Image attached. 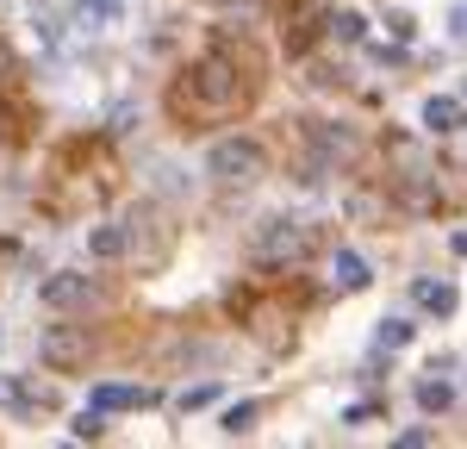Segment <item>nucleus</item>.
<instances>
[{
  "mask_svg": "<svg viewBox=\"0 0 467 449\" xmlns=\"http://www.w3.org/2000/svg\"><path fill=\"white\" fill-rule=\"evenodd\" d=\"M418 406H424V412H449V406H455V387H449L442 374H436V381H418Z\"/></svg>",
  "mask_w": 467,
  "mask_h": 449,
  "instance_id": "17",
  "label": "nucleus"
},
{
  "mask_svg": "<svg viewBox=\"0 0 467 449\" xmlns=\"http://www.w3.org/2000/svg\"><path fill=\"white\" fill-rule=\"evenodd\" d=\"M387 32L405 44V37H411V13H387Z\"/></svg>",
  "mask_w": 467,
  "mask_h": 449,
  "instance_id": "22",
  "label": "nucleus"
},
{
  "mask_svg": "<svg viewBox=\"0 0 467 449\" xmlns=\"http://www.w3.org/2000/svg\"><path fill=\"white\" fill-rule=\"evenodd\" d=\"M411 337H418L411 318H380V325H374V356H393V350H405Z\"/></svg>",
  "mask_w": 467,
  "mask_h": 449,
  "instance_id": "14",
  "label": "nucleus"
},
{
  "mask_svg": "<svg viewBox=\"0 0 467 449\" xmlns=\"http://www.w3.org/2000/svg\"><path fill=\"white\" fill-rule=\"evenodd\" d=\"M255 418H262V406H255V400H237V406H224V418H218V424H224V437H244Z\"/></svg>",
  "mask_w": 467,
  "mask_h": 449,
  "instance_id": "19",
  "label": "nucleus"
},
{
  "mask_svg": "<svg viewBox=\"0 0 467 449\" xmlns=\"http://www.w3.org/2000/svg\"><path fill=\"white\" fill-rule=\"evenodd\" d=\"M206 175H213L218 187H250L268 175V150L255 144V138H218L213 150H206Z\"/></svg>",
  "mask_w": 467,
  "mask_h": 449,
  "instance_id": "3",
  "label": "nucleus"
},
{
  "mask_svg": "<svg viewBox=\"0 0 467 449\" xmlns=\"http://www.w3.org/2000/svg\"><path fill=\"white\" fill-rule=\"evenodd\" d=\"M13 75V50H6V37H0V81Z\"/></svg>",
  "mask_w": 467,
  "mask_h": 449,
  "instance_id": "24",
  "label": "nucleus"
},
{
  "mask_svg": "<svg viewBox=\"0 0 467 449\" xmlns=\"http://www.w3.org/2000/svg\"><path fill=\"white\" fill-rule=\"evenodd\" d=\"M324 32L337 37V44H361V37H368V19L343 6V13H330V19H324Z\"/></svg>",
  "mask_w": 467,
  "mask_h": 449,
  "instance_id": "16",
  "label": "nucleus"
},
{
  "mask_svg": "<svg viewBox=\"0 0 467 449\" xmlns=\"http://www.w3.org/2000/svg\"><path fill=\"white\" fill-rule=\"evenodd\" d=\"M88 356H94L88 325H50V331L37 337V362H44V369H57V374L88 369Z\"/></svg>",
  "mask_w": 467,
  "mask_h": 449,
  "instance_id": "4",
  "label": "nucleus"
},
{
  "mask_svg": "<svg viewBox=\"0 0 467 449\" xmlns=\"http://www.w3.org/2000/svg\"><path fill=\"white\" fill-rule=\"evenodd\" d=\"M94 294H100L94 275H81V268H57V275L37 287V306H50V312H75V306H88Z\"/></svg>",
  "mask_w": 467,
  "mask_h": 449,
  "instance_id": "7",
  "label": "nucleus"
},
{
  "mask_svg": "<svg viewBox=\"0 0 467 449\" xmlns=\"http://www.w3.org/2000/svg\"><path fill=\"white\" fill-rule=\"evenodd\" d=\"M368 281H374V275H368V262H361L356 250H337V256H330V287H337V294H361Z\"/></svg>",
  "mask_w": 467,
  "mask_h": 449,
  "instance_id": "11",
  "label": "nucleus"
},
{
  "mask_svg": "<svg viewBox=\"0 0 467 449\" xmlns=\"http://www.w3.org/2000/svg\"><path fill=\"white\" fill-rule=\"evenodd\" d=\"M69 437H75V444H100V437H107V412H100V406H88V412H75V424H69Z\"/></svg>",
  "mask_w": 467,
  "mask_h": 449,
  "instance_id": "18",
  "label": "nucleus"
},
{
  "mask_svg": "<svg viewBox=\"0 0 467 449\" xmlns=\"http://www.w3.org/2000/svg\"><path fill=\"white\" fill-rule=\"evenodd\" d=\"M88 250H94V262H119V256H131V244H125V224H100V231L88 237Z\"/></svg>",
  "mask_w": 467,
  "mask_h": 449,
  "instance_id": "15",
  "label": "nucleus"
},
{
  "mask_svg": "<svg viewBox=\"0 0 467 449\" xmlns=\"http://www.w3.org/2000/svg\"><path fill=\"white\" fill-rule=\"evenodd\" d=\"M69 19L81 37H112L125 26V0H69Z\"/></svg>",
  "mask_w": 467,
  "mask_h": 449,
  "instance_id": "8",
  "label": "nucleus"
},
{
  "mask_svg": "<svg viewBox=\"0 0 467 449\" xmlns=\"http://www.w3.org/2000/svg\"><path fill=\"white\" fill-rule=\"evenodd\" d=\"M0 400L13 412H50L57 406V393L50 387H32V381H0Z\"/></svg>",
  "mask_w": 467,
  "mask_h": 449,
  "instance_id": "12",
  "label": "nucleus"
},
{
  "mask_svg": "<svg viewBox=\"0 0 467 449\" xmlns=\"http://www.w3.org/2000/svg\"><path fill=\"white\" fill-rule=\"evenodd\" d=\"M431 444V431H424V424H411V431H399V449H424Z\"/></svg>",
  "mask_w": 467,
  "mask_h": 449,
  "instance_id": "21",
  "label": "nucleus"
},
{
  "mask_svg": "<svg viewBox=\"0 0 467 449\" xmlns=\"http://www.w3.org/2000/svg\"><path fill=\"white\" fill-rule=\"evenodd\" d=\"M411 299H418L424 312H436V318L455 312V287H449V281H411Z\"/></svg>",
  "mask_w": 467,
  "mask_h": 449,
  "instance_id": "13",
  "label": "nucleus"
},
{
  "mask_svg": "<svg viewBox=\"0 0 467 449\" xmlns=\"http://www.w3.org/2000/svg\"><path fill=\"white\" fill-rule=\"evenodd\" d=\"M449 250H455V256H467V231H455V237H449Z\"/></svg>",
  "mask_w": 467,
  "mask_h": 449,
  "instance_id": "25",
  "label": "nucleus"
},
{
  "mask_svg": "<svg viewBox=\"0 0 467 449\" xmlns=\"http://www.w3.org/2000/svg\"><path fill=\"white\" fill-rule=\"evenodd\" d=\"M306 250H312V231L293 219H268L255 231V256L262 262H306Z\"/></svg>",
  "mask_w": 467,
  "mask_h": 449,
  "instance_id": "6",
  "label": "nucleus"
},
{
  "mask_svg": "<svg viewBox=\"0 0 467 449\" xmlns=\"http://www.w3.org/2000/svg\"><path fill=\"white\" fill-rule=\"evenodd\" d=\"M237 306H244V325H250V337L262 343V350H287L293 343V306H281V299H255V294H244Z\"/></svg>",
  "mask_w": 467,
  "mask_h": 449,
  "instance_id": "5",
  "label": "nucleus"
},
{
  "mask_svg": "<svg viewBox=\"0 0 467 449\" xmlns=\"http://www.w3.org/2000/svg\"><path fill=\"white\" fill-rule=\"evenodd\" d=\"M81 156H75V144L57 156V175H50V187H44V206L57 213V219H75V213H88V206H100L112 187V156L107 144L88 150V169H75Z\"/></svg>",
  "mask_w": 467,
  "mask_h": 449,
  "instance_id": "2",
  "label": "nucleus"
},
{
  "mask_svg": "<svg viewBox=\"0 0 467 449\" xmlns=\"http://www.w3.org/2000/svg\"><path fill=\"white\" fill-rule=\"evenodd\" d=\"M462 119H467V107L455 100V94H431V100H424V131H431V138L462 131Z\"/></svg>",
  "mask_w": 467,
  "mask_h": 449,
  "instance_id": "10",
  "label": "nucleus"
},
{
  "mask_svg": "<svg viewBox=\"0 0 467 449\" xmlns=\"http://www.w3.org/2000/svg\"><path fill=\"white\" fill-rule=\"evenodd\" d=\"M449 32H455V37H467V6H455V13H449Z\"/></svg>",
  "mask_w": 467,
  "mask_h": 449,
  "instance_id": "23",
  "label": "nucleus"
},
{
  "mask_svg": "<svg viewBox=\"0 0 467 449\" xmlns=\"http://www.w3.org/2000/svg\"><path fill=\"white\" fill-rule=\"evenodd\" d=\"M156 400H162L156 387H119V381H100L88 393V406H100V412H131V406H156Z\"/></svg>",
  "mask_w": 467,
  "mask_h": 449,
  "instance_id": "9",
  "label": "nucleus"
},
{
  "mask_svg": "<svg viewBox=\"0 0 467 449\" xmlns=\"http://www.w3.org/2000/svg\"><path fill=\"white\" fill-rule=\"evenodd\" d=\"M255 88H262V69H255L250 50L213 44V50H200V57L175 75L169 112H175V125H187V131H200V125H231V119L255 100Z\"/></svg>",
  "mask_w": 467,
  "mask_h": 449,
  "instance_id": "1",
  "label": "nucleus"
},
{
  "mask_svg": "<svg viewBox=\"0 0 467 449\" xmlns=\"http://www.w3.org/2000/svg\"><path fill=\"white\" fill-rule=\"evenodd\" d=\"M213 400H218V387H213V381H200V387L181 393V412H200V406H213Z\"/></svg>",
  "mask_w": 467,
  "mask_h": 449,
  "instance_id": "20",
  "label": "nucleus"
}]
</instances>
